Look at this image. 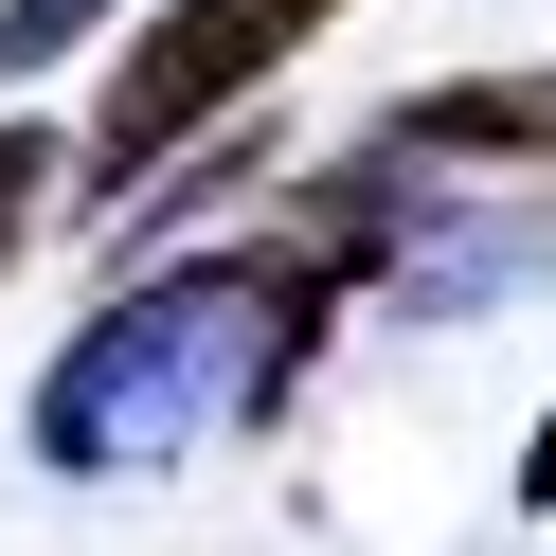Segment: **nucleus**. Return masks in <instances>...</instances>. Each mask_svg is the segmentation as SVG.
Returning a JSON list of instances; mask_svg holds the SVG:
<instances>
[{
  "instance_id": "f257e3e1",
  "label": "nucleus",
  "mask_w": 556,
  "mask_h": 556,
  "mask_svg": "<svg viewBox=\"0 0 556 556\" xmlns=\"http://www.w3.org/2000/svg\"><path fill=\"white\" fill-rule=\"evenodd\" d=\"M359 305V269L324 233H216V252H144L73 341L54 377L18 395L54 484H144V467H198V448L269 431L324 359V324Z\"/></svg>"
},
{
  "instance_id": "39448f33",
  "label": "nucleus",
  "mask_w": 556,
  "mask_h": 556,
  "mask_svg": "<svg viewBox=\"0 0 556 556\" xmlns=\"http://www.w3.org/2000/svg\"><path fill=\"white\" fill-rule=\"evenodd\" d=\"M109 18H126V0H0V90H37L54 54H90Z\"/></svg>"
},
{
  "instance_id": "7ed1b4c3",
  "label": "nucleus",
  "mask_w": 556,
  "mask_h": 556,
  "mask_svg": "<svg viewBox=\"0 0 556 556\" xmlns=\"http://www.w3.org/2000/svg\"><path fill=\"white\" fill-rule=\"evenodd\" d=\"M377 144L448 162V180H484V162H556V73H431L377 109Z\"/></svg>"
},
{
  "instance_id": "f03ea898",
  "label": "nucleus",
  "mask_w": 556,
  "mask_h": 556,
  "mask_svg": "<svg viewBox=\"0 0 556 556\" xmlns=\"http://www.w3.org/2000/svg\"><path fill=\"white\" fill-rule=\"evenodd\" d=\"M324 18H359V0H162L144 37H126V73H109V126H90V180L109 198H144L180 144H216L233 109H252L269 73H288Z\"/></svg>"
},
{
  "instance_id": "20e7f679",
  "label": "nucleus",
  "mask_w": 556,
  "mask_h": 556,
  "mask_svg": "<svg viewBox=\"0 0 556 556\" xmlns=\"http://www.w3.org/2000/svg\"><path fill=\"white\" fill-rule=\"evenodd\" d=\"M54 198H73V144H54L37 109H0V288H18V252L54 233Z\"/></svg>"
}]
</instances>
